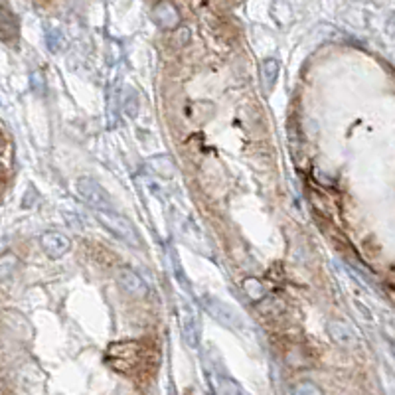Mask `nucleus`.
<instances>
[{
  "label": "nucleus",
  "mask_w": 395,
  "mask_h": 395,
  "mask_svg": "<svg viewBox=\"0 0 395 395\" xmlns=\"http://www.w3.org/2000/svg\"><path fill=\"white\" fill-rule=\"evenodd\" d=\"M2 146H4V141H2V135H0V150H2Z\"/></svg>",
  "instance_id": "f3484780"
},
{
  "label": "nucleus",
  "mask_w": 395,
  "mask_h": 395,
  "mask_svg": "<svg viewBox=\"0 0 395 395\" xmlns=\"http://www.w3.org/2000/svg\"><path fill=\"white\" fill-rule=\"evenodd\" d=\"M99 218H101V223L109 229L113 236L117 239H121L123 243L131 245V247H141V236L137 232V227L133 225V221L121 216V214H115L113 212H97Z\"/></svg>",
  "instance_id": "f257e3e1"
},
{
  "label": "nucleus",
  "mask_w": 395,
  "mask_h": 395,
  "mask_svg": "<svg viewBox=\"0 0 395 395\" xmlns=\"http://www.w3.org/2000/svg\"><path fill=\"white\" fill-rule=\"evenodd\" d=\"M78 194L97 212H113L115 210L107 190L93 178H81L78 182Z\"/></svg>",
  "instance_id": "7ed1b4c3"
},
{
  "label": "nucleus",
  "mask_w": 395,
  "mask_h": 395,
  "mask_svg": "<svg viewBox=\"0 0 395 395\" xmlns=\"http://www.w3.org/2000/svg\"><path fill=\"white\" fill-rule=\"evenodd\" d=\"M204 308L214 316L218 322L229 326V328H241V316L237 313L234 306H229L227 302H221V300L214 299V297H204L202 299Z\"/></svg>",
  "instance_id": "20e7f679"
},
{
  "label": "nucleus",
  "mask_w": 395,
  "mask_h": 395,
  "mask_svg": "<svg viewBox=\"0 0 395 395\" xmlns=\"http://www.w3.org/2000/svg\"><path fill=\"white\" fill-rule=\"evenodd\" d=\"M277 78H279V62L275 58H269L261 63V83L265 93H271L275 89Z\"/></svg>",
  "instance_id": "9b49d317"
},
{
  "label": "nucleus",
  "mask_w": 395,
  "mask_h": 395,
  "mask_svg": "<svg viewBox=\"0 0 395 395\" xmlns=\"http://www.w3.org/2000/svg\"><path fill=\"white\" fill-rule=\"evenodd\" d=\"M153 20L164 30H174L180 24V14L170 2H160L153 8Z\"/></svg>",
  "instance_id": "6e6552de"
},
{
  "label": "nucleus",
  "mask_w": 395,
  "mask_h": 395,
  "mask_svg": "<svg viewBox=\"0 0 395 395\" xmlns=\"http://www.w3.org/2000/svg\"><path fill=\"white\" fill-rule=\"evenodd\" d=\"M142 348L139 342H117L107 350V358L111 365L119 372H128L141 362Z\"/></svg>",
  "instance_id": "f03ea898"
},
{
  "label": "nucleus",
  "mask_w": 395,
  "mask_h": 395,
  "mask_svg": "<svg viewBox=\"0 0 395 395\" xmlns=\"http://www.w3.org/2000/svg\"><path fill=\"white\" fill-rule=\"evenodd\" d=\"M20 32V24H18V18L16 14L4 4H0V38L10 42L14 40Z\"/></svg>",
  "instance_id": "1a4fd4ad"
},
{
  "label": "nucleus",
  "mask_w": 395,
  "mask_h": 395,
  "mask_svg": "<svg viewBox=\"0 0 395 395\" xmlns=\"http://www.w3.org/2000/svg\"><path fill=\"white\" fill-rule=\"evenodd\" d=\"M117 283L121 286V291L126 293L128 297H139L141 299V297H146V293H148L146 283L142 281L141 275L128 267L117 271Z\"/></svg>",
  "instance_id": "39448f33"
},
{
  "label": "nucleus",
  "mask_w": 395,
  "mask_h": 395,
  "mask_svg": "<svg viewBox=\"0 0 395 395\" xmlns=\"http://www.w3.org/2000/svg\"><path fill=\"white\" fill-rule=\"evenodd\" d=\"M40 245L52 259H60L65 253L71 249V239L62 234V232H46L40 237Z\"/></svg>",
  "instance_id": "423d86ee"
},
{
  "label": "nucleus",
  "mask_w": 395,
  "mask_h": 395,
  "mask_svg": "<svg viewBox=\"0 0 395 395\" xmlns=\"http://www.w3.org/2000/svg\"><path fill=\"white\" fill-rule=\"evenodd\" d=\"M16 269H18V257H16L14 253H4V255H0V283L12 279Z\"/></svg>",
  "instance_id": "4468645a"
},
{
  "label": "nucleus",
  "mask_w": 395,
  "mask_h": 395,
  "mask_svg": "<svg viewBox=\"0 0 395 395\" xmlns=\"http://www.w3.org/2000/svg\"><path fill=\"white\" fill-rule=\"evenodd\" d=\"M293 394H297V395H318V394H322V392H320V387H316V385H313L311 381H300L297 387H293Z\"/></svg>",
  "instance_id": "dca6fc26"
},
{
  "label": "nucleus",
  "mask_w": 395,
  "mask_h": 395,
  "mask_svg": "<svg viewBox=\"0 0 395 395\" xmlns=\"http://www.w3.org/2000/svg\"><path fill=\"white\" fill-rule=\"evenodd\" d=\"M148 164H150V168L155 170L157 174H160L162 178H172L176 176V164H174V160L170 157H153L148 160Z\"/></svg>",
  "instance_id": "f8f14e48"
},
{
  "label": "nucleus",
  "mask_w": 395,
  "mask_h": 395,
  "mask_svg": "<svg viewBox=\"0 0 395 395\" xmlns=\"http://www.w3.org/2000/svg\"><path fill=\"white\" fill-rule=\"evenodd\" d=\"M326 332H328V336H330L338 346L354 348L358 344L356 332L352 330L346 322H342V320H330V322L326 324Z\"/></svg>",
  "instance_id": "0eeeda50"
},
{
  "label": "nucleus",
  "mask_w": 395,
  "mask_h": 395,
  "mask_svg": "<svg viewBox=\"0 0 395 395\" xmlns=\"http://www.w3.org/2000/svg\"><path fill=\"white\" fill-rule=\"evenodd\" d=\"M0 176H2V168H0Z\"/></svg>",
  "instance_id": "a211bd4d"
},
{
  "label": "nucleus",
  "mask_w": 395,
  "mask_h": 395,
  "mask_svg": "<svg viewBox=\"0 0 395 395\" xmlns=\"http://www.w3.org/2000/svg\"><path fill=\"white\" fill-rule=\"evenodd\" d=\"M182 328H184V340L190 348L198 346L200 340V330H198V322H196V315L184 308L182 311Z\"/></svg>",
  "instance_id": "9d476101"
},
{
  "label": "nucleus",
  "mask_w": 395,
  "mask_h": 395,
  "mask_svg": "<svg viewBox=\"0 0 395 395\" xmlns=\"http://www.w3.org/2000/svg\"><path fill=\"white\" fill-rule=\"evenodd\" d=\"M212 385H214V392H216V394L236 395L243 392V390L237 385L234 379L223 378V376H220V374H214V376H212Z\"/></svg>",
  "instance_id": "ddd939ff"
},
{
  "label": "nucleus",
  "mask_w": 395,
  "mask_h": 395,
  "mask_svg": "<svg viewBox=\"0 0 395 395\" xmlns=\"http://www.w3.org/2000/svg\"><path fill=\"white\" fill-rule=\"evenodd\" d=\"M243 291H245V295L251 300H261L265 297V286H263V283H261L259 279H255V277H247V279L243 281Z\"/></svg>",
  "instance_id": "2eb2a0df"
}]
</instances>
